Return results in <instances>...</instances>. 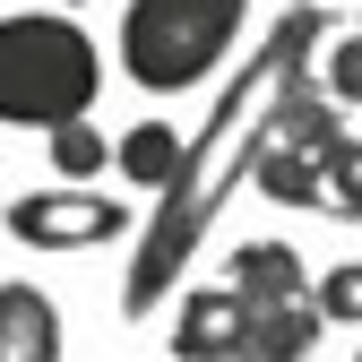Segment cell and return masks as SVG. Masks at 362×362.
I'll use <instances>...</instances> for the list:
<instances>
[{"instance_id":"cell-1","label":"cell","mask_w":362,"mask_h":362,"mask_svg":"<svg viewBox=\"0 0 362 362\" xmlns=\"http://www.w3.org/2000/svg\"><path fill=\"white\" fill-rule=\"evenodd\" d=\"M328 26H337V18L302 0V9H285L276 35H259V52L216 86L207 129L181 139V173L156 190V207H147V224H139V259H129V276H121V310H129V320H147L156 302H173V285L190 276L207 224L233 207V190L250 181V156H259V139H267V104H276V86L310 69V52H320Z\"/></svg>"},{"instance_id":"cell-9","label":"cell","mask_w":362,"mask_h":362,"mask_svg":"<svg viewBox=\"0 0 362 362\" xmlns=\"http://www.w3.org/2000/svg\"><path fill=\"white\" fill-rule=\"evenodd\" d=\"M250 181L276 207H310V216H328V181H320V147H293V139H259L250 156Z\"/></svg>"},{"instance_id":"cell-6","label":"cell","mask_w":362,"mask_h":362,"mask_svg":"<svg viewBox=\"0 0 362 362\" xmlns=\"http://www.w3.org/2000/svg\"><path fill=\"white\" fill-rule=\"evenodd\" d=\"M233 328H242V293L233 285H190L173 310V362H224L233 354Z\"/></svg>"},{"instance_id":"cell-13","label":"cell","mask_w":362,"mask_h":362,"mask_svg":"<svg viewBox=\"0 0 362 362\" xmlns=\"http://www.w3.org/2000/svg\"><path fill=\"white\" fill-rule=\"evenodd\" d=\"M320 181H328V216L362 224V139L354 129H337V139L320 147Z\"/></svg>"},{"instance_id":"cell-14","label":"cell","mask_w":362,"mask_h":362,"mask_svg":"<svg viewBox=\"0 0 362 362\" xmlns=\"http://www.w3.org/2000/svg\"><path fill=\"white\" fill-rule=\"evenodd\" d=\"M310 302L328 328H362V259H337L328 276H310Z\"/></svg>"},{"instance_id":"cell-8","label":"cell","mask_w":362,"mask_h":362,"mask_svg":"<svg viewBox=\"0 0 362 362\" xmlns=\"http://www.w3.org/2000/svg\"><path fill=\"white\" fill-rule=\"evenodd\" d=\"M0 362H61V310L43 285H0Z\"/></svg>"},{"instance_id":"cell-7","label":"cell","mask_w":362,"mask_h":362,"mask_svg":"<svg viewBox=\"0 0 362 362\" xmlns=\"http://www.w3.org/2000/svg\"><path fill=\"white\" fill-rule=\"evenodd\" d=\"M224 285H233L242 302H302V293H310V267H302L293 242L259 233V242H242L233 259H224Z\"/></svg>"},{"instance_id":"cell-15","label":"cell","mask_w":362,"mask_h":362,"mask_svg":"<svg viewBox=\"0 0 362 362\" xmlns=\"http://www.w3.org/2000/svg\"><path fill=\"white\" fill-rule=\"evenodd\" d=\"M354 362H362V345H354Z\"/></svg>"},{"instance_id":"cell-4","label":"cell","mask_w":362,"mask_h":362,"mask_svg":"<svg viewBox=\"0 0 362 362\" xmlns=\"http://www.w3.org/2000/svg\"><path fill=\"white\" fill-rule=\"evenodd\" d=\"M0 224H9L26 250H104V242H121L129 224H139V207L104 199L95 181H52V190L9 199V216H0Z\"/></svg>"},{"instance_id":"cell-2","label":"cell","mask_w":362,"mask_h":362,"mask_svg":"<svg viewBox=\"0 0 362 362\" xmlns=\"http://www.w3.org/2000/svg\"><path fill=\"white\" fill-rule=\"evenodd\" d=\"M95 95H104V52L78 18H61V9L0 18V121L9 129L86 121Z\"/></svg>"},{"instance_id":"cell-5","label":"cell","mask_w":362,"mask_h":362,"mask_svg":"<svg viewBox=\"0 0 362 362\" xmlns=\"http://www.w3.org/2000/svg\"><path fill=\"white\" fill-rule=\"evenodd\" d=\"M328 337V320H320V302H242V328H233V354L224 362H302L310 345Z\"/></svg>"},{"instance_id":"cell-3","label":"cell","mask_w":362,"mask_h":362,"mask_svg":"<svg viewBox=\"0 0 362 362\" xmlns=\"http://www.w3.org/2000/svg\"><path fill=\"white\" fill-rule=\"evenodd\" d=\"M250 0H129L121 9V69L147 95H190L207 86L242 43Z\"/></svg>"},{"instance_id":"cell-12","label":"cell","mask_w":362,"mask_h":362,"mask_svg":"<svg viewBox=\"0 0 362 362\" xmlns=\"http://www.w3.org/2000/svg\"><path fill=\"white\" fill-rule=\"evenodd\" d=\"M43 156H52L61 181H95L112 164V139H104L95 121H61V129H43Z\"/></svg>"},{"instance_id":"cell-10","label":"cell","mask_w":362,"mask_h":362,"mask_svg":"<svg viewBox=\"0 0 362 362\" xmlns=\"http://www.w3.org/2000/svg\"><path fill=\"white\" fill-rule=\"evenodd\" d=\"M181 139H190V129H173V121H139V129H121V139H112V173L139 181V190H164V181L181 173Z\"/></svg>"},{"instance_id":"cell-11","label":"cell","mask_w":362,"mask_h":362,"mask_svg":"<svg viewBox=\"0 0 362 362\" xmlns=\"http://www.w3.org/2000/svg\"><path fill=\"white\" fill-rule=\"evenodd\" d=\"M310 78H320V95L328 104H362V26H328L320 35V52H310Z\"/></svg>"}]
</instances>
